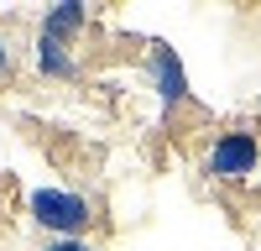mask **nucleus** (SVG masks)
I'll list each match as a JSON object with an SVG mask.
<instances>
[{"label": "nucleus", "mask_w": 261, "mask_h": 251, "mask_svg": "<svg viewBox=\"0 0 261 251\" xmlns=\"http://www.w3.org/2000/svg\"><path fill=\"white\" fill-rule=\"evenodd\" d=\"M32 220L42 230H53V236H79L84 225H89V199L68 194V188H37L32 194Z\"/></svg>", "instance_id": "f257e3e1"}, {"label": "nucleus", "mask_w": 261, "mask_h": 251, "mask_svg": "<svg viewBox=\"0 0 261 251\" xmlns=\"http://www.w3.org/2000/svg\"><path fill=\"white\" fill-rule=\"evenodd\" d=\"M204 167H209L214 178H225V183H241V178H251L256 167H261V141L251 131H225L220 141L209 146Z\"/></svg>", "instance_id": "f03ea898"}, {"label": "nucleus", "mask_w": 261, "mask_h": 251, "mask_svg": "<svg viewBox=\"0 0 261 251\" xmlns=\"http://www.w3.org/2000/svg\"><path fill=\"white\" fill-rule=\"evenodd\" d=\"M146 68H151V89L162 94V105H183L188 99V79H183V63L172 58V47H151Z\"/></svg>", "instance_id": "7ed1b4c3"}, {"label": "nucleus", "mask_w": 261, "mask_h": 251, "mask_svg": "<svg viewBox=\"0 0 261 251\" xmlns=\"http://www.w3.org/2000/svg\"><path fill=\"white\" fill-rule=\"evenodd\" d=\"M37 68L47 73V79H73V73H79V63L68 58V42L42 37V42H37Z\"/></svg>", "instance_id": "20e7f679"}, {"label": "nucleus", "mask_w": 261, "mask_h": 251, "mask_svg": "<svg viewBox=\"0 0 261 251\" xmlns=\"http://www.w3.org/2000/svg\"><path fill=\"white\" fill-rule=\"evenodd\" d=\"M84 21H89V6H79V0H63V6H53L47 11V21H42V37H73Z\"/></svg>", "instance_id": "39448f33"}, {"label": "nucleus", "mask_w": 261, "mask_h": 251, "mask_svg": "<svg viewBox=\"0 0 261 251\" xmlns=\"http://www.w3.org/2000/svg\"><path fill=\"white\" fill-rule=\"evenodd\" d=\"M47 251H94V246L79 241V236H63V241H47Z\"/></svg>", "instance_id": "423d86ee"}, {"label": "nucleus", "mask_w": 261, "mask_h": 251, "mask_svg": "<svg viewBox=\"0 0 261 251\" xmlns=\"http://www.w3.org/2000/svg\"><path fill=\"white\" fill-rule=\"evenodd\" d=\"M6 73H11V47L0 42V79H6Z\"/></svg>", "instance_id": "0eeeda50"}]
</instances>
